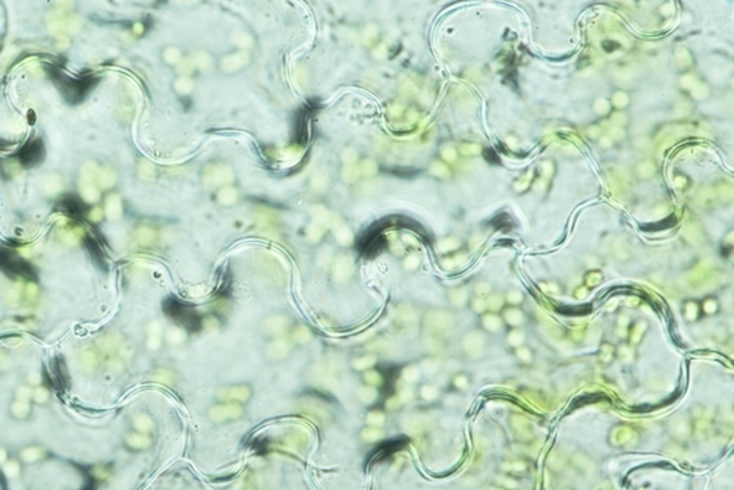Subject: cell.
<instances>
[{
    "instance_id": "cell-1",
    "label": "cell",
    "mask_w": 734,
    "mask_h": 490,
    "mask_svg": "<svg viewBox=\"0 0 734 490\" xmlns=\"http://www.w3.org/2000/svg\"><path fill=\"white\" fill-rule=\"evenodd\" d=\"M47 72L50 78L56 84L59 93L62 97L67 100L69 105H78L85 98V96L90 93L96 84L99 82V78L94 75H84V77H69V75L63 73L56 67H49Z\"/></svg>"
},
{
    "instance_id": "cell-3",
    "label": "cell",
    "mask_w": 734,
    "mask_h": 490,
    "mask_svg": "<svg viewBox=\"0 0 734 490\" xmlns=\"http://www.w3.org/2000/svg\"><path fill=\"white\" fill-rule=\"evenodd\" d=\"M0 269L10 276H25V278H34V272L27 261L19 259L15 253L9 250H0Z\"/></svg>"
},
{
    "instance_id": "cell-4",
    "label": "cell",
    "mask_w": 734,
    "mask_h": 490,
    "mask_svg": "<svg viewBox=\"0 0 734 490\" xmlns=\"http://www.w3.org/2000/svg\"><path fill=\"white\" fill-rule=\"evenodd\" d=\"M60 207H62V210H67V211L69 213V215L75 216V215H77V213H78V215H81V213H83V207H84V203H83V201H81L80 198L75 197V195H68L67 198H63V200L60 201Z\"/></svg>"
},
{
    "instance_id": "cell-2",
    "label": "cell",
    "mask_w": 734,
    "mask_h": 490,
    "mask_svg": "<svg viewBox=\"0 0 734 490\" xmlns=\"http://www.w3.org/2000/svg\"><path fill=\"white\" fill-rule=\"evenodd\" d=\"M22 168H35L46 157V146L42 138H33L27 144L22 146L14 156Z\"/></svg>"
}]
</instances>
